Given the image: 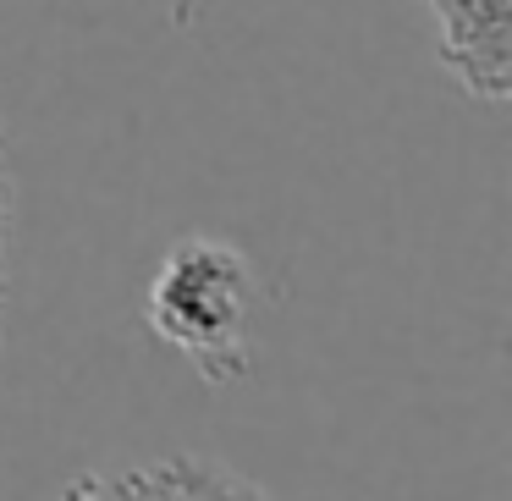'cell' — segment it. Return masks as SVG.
Instances as JSON below:
<instances>
[{"label": "cell", "mask_w": 512, "mask_h": 501, "mask_svg": "<svg viewBox=\"0 0 512 501\" xmlns=\"http://www.w3.org/2000/svg\"><path fill=\"white\" fill-rule=\"evenodd\" d=\"M248 298L254 270L221 237H182L155 270L144 320L166 347H177L199 380H237L248 369Z\"/></svg>", "instance_id": "1"}, {"label": "cell", "mask_w": 512, "mask_h": 501, "mask_svg": "<svg viewBox=\"0 0 512 501\" xmlns=\"http://www.w3.org/2000/svg\"><path fill=\"white\" fill-rule=\"evenodd\" d=\"M441 61L474 100L501 105L512 89V0H430Z\"/></svg>", "instance_id": "2"}, {"label": "cell", "mask_w": 512, "mask_h": 501, "mask_svg": "<svg viewBox=\"0 0 512 501\" xmlns=\"http://www.w3.org/2000/svg\"><path fill=\"white\" fill-rule=\"evenodd\" d=\"M6 254H12V177H6V149H0V320H6Z\"/></svg>", "instance_id": "3"}]
</instances>
